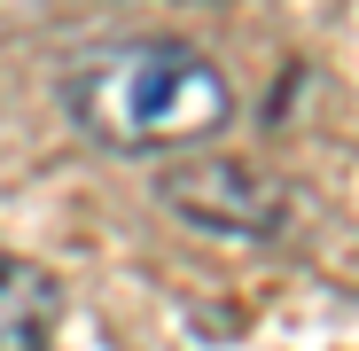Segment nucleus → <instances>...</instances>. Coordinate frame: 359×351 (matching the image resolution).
I'll use <instances>...</instances> for the list:
<instances>
[{"label":"nucleus","instance_id":"nucleus-1","mask_svg":"<svg viewBox=\"0 0 359 351\" xmlns=\"http://www.w3.org/2000/svg\"><path fill=\"white\" fill-rule=\"evenodd\" d=\"M63 109L109 156H180L234 125V78L188 39H109L63 78Z\"/></svg>","mask_w":359,"mask_h":351},{"label":"nucleus","instance_id":"nucleus-2","mask_svg":"<svg viewBox=\"0 0 359 351\" xmlns=\"http://www.w3.org/2000/svg\"><path fill=\"white\" fill-rule=\"evenodd\" d=\"M156 203L180 226L226 234V242H281L297 219V188L250 156H172L156 172Z\"/></svg>","mask_w":359,"mask_h":351},{"label":"nucleus","instance_id":"nucleus-3","mask_svg":"<svg viewBox=\"0 0 359 351\" xmlns=\"http://www.w3.org/2000/svg\"><path fill=\"white\" fill-rule=\"evenodd\" d=\"M55 328H63V281L0 250V351H47Z\"/></svg>","mask_w":359,"mask_h":351}]
</instances>
